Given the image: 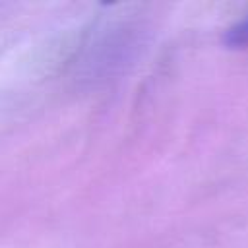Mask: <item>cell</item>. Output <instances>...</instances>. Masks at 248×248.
<instances>
[{
  "label": "cell",
  "instance_id": "6da1fadb",
  "mask_svg": "<svg viewBox=\"0 0 248 248\" xmlns=\"http://www.w3.org/2000/svg\"><path fill=\"white\" fill-rule=\"evenodd\" d=\"M225 43L229 46H248V17L242 19L240 23H236L234 27H231L225 35Z\"/></svg>",
  "mask_w": 248,
  "mask_h": 248
}]
</instances>
